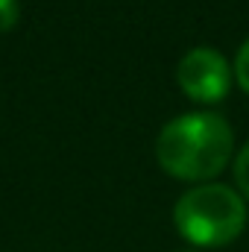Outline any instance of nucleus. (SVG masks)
Returning a JSON list of instances; mask_svg holds the SVG:
<instances>
[{
	"label": "nucleus",
	"instance_id": "obj_2",
	"mask_svg": "<svg viewBox=\"0 0 249 252\" xmlns=\"http://www.w3.org/2000/svg\"><path fill=\"white\" fill-rule=\"evenodd\" d=\"M173 223L179 235L196 247H223L244 232L247 205L235 188L208 182L179 196L173 205Z\"/></svg>",
	"mask_w": 249,
	"mask_h": 252
},
{
	"label": "nucleus",
	"instance_id": "obj_1",
	"mask_svg": "<svg viewBox=\"0 0 249 252\" xmlns=\"http://www.w3.org/2000/svg\"><path fill=\"white\" fill-rule=\"evenodd\" d=\"M235 147L232 126L217 112H185L170 118L156 138V158L173 176L202 182L217 176Z\"/></svg>",
	"mask_w": 249,
	"mask_h": 252
},
{
	"label": "nucleus",
	"instance_id": "obj_5",
	"mask_svg": "<svg viewBox=\"0 0 249 252\" xmlns=\"http://www.w3.org/2000/svg\"><path fill=\"white\" fill-rule=\"evenodd\" d=\"M235 79L241 82V88L249 94V38L241 44V50L235 56Z\"/></svg>",
	"mask_w": 249,
	"mask_h": 252
},
{
	"label": "nucleus",
	"instance_id": "obj_7",
	"mask_svg": "<svg viewBox=\"0 0 249 252\" xmlns=\"http://www.w3.org/2000/svg\"><path fill=\"white\" fill-rule=\"evenodd\" d=\"M182 252H199V250H182Z\"/></svg>",
	"mask_w": 249,
	"mask_h": 252
},
{
	"label": "nucleus",
	"instance_id": "obj_4",
	"mask_svg": "<svg viewBox=\"0 0 249 252\" xmlns=\"http://www.w3.org/2000/svg\"><path fill=\"white\" fill-rule=\"evenodd\" d=\"M235 179H238L241 193L249 199V144L238 153V158H235Z\"/></svg>",
	"mask_w": 249,
	"mask_h": 252
},
{
	"label": "nucleus",
	"instance_id": "obj_3",
	"mask_svg": "<svg viewBox=\"0 0 249 252\" xmlns=\"http://www.w3.org/2000/svg\"><path fill=\"white\" fill-rule=\"evenodd\" d=\"M176 82L190 100L217 103L232 88V67L217 47H190L176 64Z\"/></svg>",
	"mask_w": 249,
	"mask_h": 252
},
{
	"label": "nucleus",
	"instance_id": "obj_6",
	"mask_svg": "<svg viewBox=\"0 0 249 252\" xmlns=\"http://www.w3.org/2000/svg\"><path fill=\"white\" fill-rule=\"evenodd\" d=\"M18 15H21L18 0H0V32L12 30L18 24Z\"/></svg>",
	"mask_w": 249,
	"mask_h": 252
}]
</instances>
